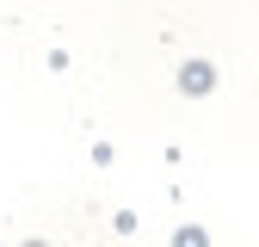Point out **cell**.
Masks as SVG:
<instances>
[{
  "label": "cell",
  "mask_w": 259,
  "mask_h": 247,
  "mask_svg": "<svg viewBox=\"0 0 259 247\" xmlns=\"http://www.w3.org/2000/svg\"><path fill=\"white\" fill-rule=\"evenodd\" d=\"M179 247H204V235H198V229H185V235H179Z\"/></svg>",
  "instance_id": "6da1fadb"
}]
</instances>
